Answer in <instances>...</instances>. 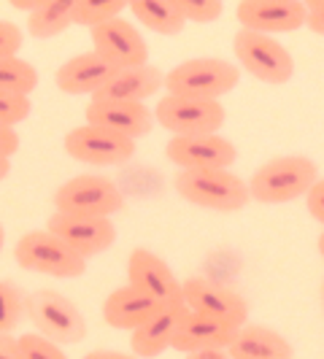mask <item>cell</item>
<instances>
[{
	"mask_svg": "<svg viewBox=\"0 0 324 359\" xmlns=\"http://www.w3.org/2000/svg\"><path fill=\"white\" fill-rule=\"evenodd\" d=\"M316 181H319L316 162L300 157V154H289V157H276L254 170L252 181H249V195L257 203L278 205V203L306 198L308 189Z\"/></svg>",
	"mask_w": 324,
	"mask_h": 359,
	"instance_id": "6da1fadb",
	"label": "cell"
},
{
	"mask_svg": "<svg viewBox=\"0 0 324 359\" xmlns=\"http://www.w3.org/2000/svg\"><path fill=\"white\" fill-rule=\"evenodd\" d=\"M241 81V68L219 57H195L184 60L173 71L165 73V90L173 97L192 100H219L233 92Z\"/></svg>",
	"mask_w": 324,
	"mask_h": 359,
	"instance_id": "7a4b0ae2",
	"label": "cell"
},
{
	"mask_svg": "<svg viewBox=\"0 0 324 359\" xmlns=\"http://www.w3.org/2000/svg\"><path fill=\"white\" fill-rule=\"evenodd\" d=\"M173 187L181 198L211 211H241L249 205V184L230 170H179Z\"/></svg>",
	"mask_w": 324,
	"mask_h": 359,
	"instance_id": "3957f363",
	"label": "cell"
},
{
	"mask_svg": "<svg viewBox=\"0 0 324 359\" xmlns=\"http://www.w3.org/2000/svg\"><path fill=\"white\" fill-rule=\"evenodd\" d=\"M25 313L38 330L57 346L81 343L87 338V319L71 300L54 289H36L25 300Z\"/></svg>",
	"mask_w": 324,
	"mask_h": 359,
	"instance_id": "277c9868",
	"label": "cell"
},
{
	"mask_svg": "<svg viewBox=\"0 0 324 359\" xmlns=\"http://www.w3.org/2000/svg\"><path fill=\"white\" fill-rule=\"evenodd\" d=\"M14 259L19 262V268L54 278H79L87 270V259L71 252L49 230H33L22 235L14 249Z\"/></svg>",
	"mask_w": 324,
	"mask_h": 359,
	"instance_id": "5b68a950",
	"label": "cell"
},
{
	"mask_svg": "<svg viewBox=\"0 0 324 359\" xmlns=\"http://www.w3.org/2000/svg\"><path fill=\"white\" fill-rule=\"evenodd\" d=\"M233 52L243 71H249L254 79L281 87L295 76V60L284 43H278L273 36L238 30L233 38Z\"/></svg>",
	"mask_w": 324,
	"mask_h": 359,
	"instance_id": "8992f818",
	"label": "cell"
},
{
	"mask_svg": "<svg viewBox=\"0 0 324 359\" xmlns=\"http://www.w3.org/2000/svg\"><path fill=\"white\" fill-rule=\"evenodd\" d=\"M227 111L219 100H192V97H173L165 95L154 106V122L162 130L173 133V138L187 135H214L222 130Z\"/></svg>",
	"mask_w": 324,
	"mask_h": 359,
	"instance_id": "52a82bcc",
	"label": "cell"
},
{
	"mask_svg": "<svg viewBox=\"0 0 324 359\" xmlns=\"http://www.w3.org/2000/svg\"><path fill=\"white\" fill-rule=\"evenodd\" d=\"M125 205L119 187L103 176H76L54 192V211L73 216H108Z\"/></svg>",
	"mask_w": 324,
	"mask_h": 359,
	"instance_id": "ba28073f",
	"label": "cell"
},
{
	"mask_svg": "<svg viewBox=\"0 0 324 359\" xmlns=\"http://www.w3.org/2000/svg\"><path fill=\"white\" fill-rule=\"evenodd\" d=\"M46 230L54 238H60L81 259L103 254L116 241V224L108 216H73L54 211L46 222Z\"/></svg>",
	"mask_w": 324,
	"mask_h": 359,
	"instance_id": "9c48e42d",
	"label": "cell"
},
{
	"mask_svg": "<svg viewBox=\"0 0 324 359\" xmlns=\"http://www.w3.org/2000/svg\"><path fill=\"white\" fill-rule=\"evenodd\" d=\"M65 151L68 157L87 165H97V168H108V165H125L133 154H135V141L122 138L111 130L95 125L73 127L65 135Z\"/></svg>",
	"mask_w": 324,
	"mask_h": 359,
	"instance_id": "30bf717a",
	"label": "cell"
},
{
	"mask_svg": "<svg viewBox=\"0 0 324 359\" xmlns=\"http://www.w3.org/2000/svg\"><path fill=\"white\" fill-rule=\"evenodd\" d=\"M90 36L92 46H95L92 52L103 57L116 71L138 68V65H146V60H149V46H146L141 30L133 22H125L122 17L92 27Z\"/></svg>",
	"mask_w": 324,
	"mask_h": 359,
	"instance_id": "8fae6325",
	"label": "cell"
},
{
	"mask_svg": "<svg viewBox=\"0 0 324 359\" xmlns=\"http://www.w3.org/2000/svg\"><path fill=\"white\" fill-rule=\"evenodd\" d=\"M181 297L192 313H203L233 327H243L249 319V303L238 292L208 278H187L181 284Z\"/></svg>",
	"mask_w": 324,
	"mask_h": 359,
	"instance_id": "7c38bea8",
	"label": "cell"
},
{
	"mask_svg": "<svg viewBox=\"0 0 324 359\" xmlns=\"http://www.w3.org/2000/svg\"><path fill=\"white\" fill-rule=\"evenodd\" d=\"M235 17L241 22V30L273 36L306 27L308 8L303 0H241Z\"/></svg>",
	"mask_w": 324,
	"mask_h": 359,
	"instance_id": "4fadbf2b",
	"label": "cell"
},
{
	"mask_svg": "<svg viewBox=\"0 0 324 359\" xmlns=\"http://www.w3.org/2000/svg\"><path fill=\"white\" fill-rule=\"evenodd\" d=\"M165 154L181 170H230L238 160V149L224 135H187L170 138L165 146Z\"/></svg>",
	"mask_w": 324,
	"mask_h": 359,
	"instance_id": "5bb4252c",
	"label": "cell"
},
{
	"mask_svg": "<svg viewBox=\"0 0 324 359\" xmlns=\"http://www.w3.org/2000/svg\"><path fill=\"white\" fill-rule=\"evenodd\" d=\"M127 281H130V287L144 292L146 297H151L160 306L184 300L176 273L168 268V262L162 257H157L149 249H133L130 259H127Z\"/></svg>",
	"mask_w": 324,
	"mask_h": 359,
	"instance_id": "9a60e30c",
	"label": "cell"
},
{
	"mask_svg": "<svg viewBox=\"0 0 324 359\" xmlns=\"http://www.w3.org/2000/svg\"><path fill=\"white\" fill-rule=\"evenodd\" d=\"M187 316H189V308H187L184 300L157 308L138 330H133V338H130L133 357L138 359L160 357L165 348L173 346V338H176V332H179V327L184 324Z\"/></svg>",
	"mask_w": 324,
	"mask_h": 359,
	"instance_id": "2e32d148",
	"label": "cell"
},
{
	"mask_svg": "<svg viewBox=\"0 0 324 359\" xmlns=\"http://www.w3.org/2000/svg\"><path fill=\"white\" fill-rule=\"evenodd\" d=\"M87 125L111 130L122 138L138 141L154 130V114L144 103H108V100H92L87 111Z\"/></svg>",
	"mask_w": 324,
	"mask_h": 359,
	"instance_id": "e0dca14e",
	"label": "cell"
},
{
	"mask_svg": "<svg viewBox=\"0 0 324 359\" xmlns=\"http://www.w3.org/2000/svg\"><path fill=\"white\" fill-rule=\"evenodd\" d=\"M165 87V73L154 65H138V68H122L114 71L103 90L92 95V100H108V103H144L146 97L157 95Z\"/></svg>",
	"mask_w": 324,
	"mask_h": 359,
	"instance_id": "ac0fdd59",
	"label": "cell"
},
{
	"mask_svg": "<svg viewBox=\"0 0 324 359\" xmlns=\"http://www.w3.org/2000/svg\"><path fill=\"white\" fill-rule=\"evenodd\" d=\"M114 71L116 68H111L103 57H97L95 52H84L62 62L54 79H57V87L65 95H95L97 90L106 87Z\"/></svg>",
	"mask_w": 324,
	"mask_h": 359,
	"instance_id": "d6986e66",
	"label": "cell"
},
{
	"mask_svg": "<svg viewBox=\"0 0 324 359\" xmlns=\"http://www.w3.org/2000/svg\"><path fill=\"white\" fill-rule=\"evenodd\" d=\"M227 354L233 359H292V343L262 324H243L238 327L233 341L227 346Z\"/></svg>",
	"mask_w": 324,
	"mask_h": 359,
	"instance_id": "ffe728a7",
	"label": "cell"
},
{
	"mask_svg": "<svg viewBox=\"0 0 324 359\" xmlns=\"http://www.w3.org/2000/svg\"><path fill=\"white\" fill-rule=\"evenodd\" d=\"M235 330L238 327H233V324L189 311V316L179 327L170 348H176L181 354H195V351H205V348H227Z\"/></svg>",
	"mask_w": 324,
	"mask_h": 359,
	"instance_id": "44dd1931",
	"label": "cell"
},
{
	"mask_svg": "<svg viewBox=\"0 0 324 359\" xmlns=\"http://www.w3.org/2000/svg\"><path fill=\"white\" fill-rule=\"evenodd\" d=\"M160 308V303H154L151 297H146L144 292H138L135 287H119L114 289L103 303V319L108 327L114 330H138L141 324Z\"/></svg>",
	"mask_w": 324,
	"mask_h": 359,
	"instance_id": "7402d4cb",
	"label": "cell"
},
{
	"mask_svg": "<svg viewBox=\"0 0 324 359\" xmlns=\"http://www.w3.org/2000/svg\"><path fill=\"white\" fill-rule=\"evenodd\" d=\"M127 8L144 27L160 36H179L187 25L176 0H133L127 3Z\"/></svg>",
	"mask_w": 324,
	"mask_h": 359,
	"instance_id": "603a6c76",
	"label": "cell"
},
{
	"mask_svg": "<svg viewBox=\"0 0 324 359\" xmlns=\"http://www.w3.org/2000/svg\"><path fill=\"white\" fill-rule=\"evenodd\" d=\"M76 0H46L38 11L27 17V33L33 38H54L62 36L73 27Z\"/></svg>",
	"mask_w": 324,
	"mask_h": 359,
	"instance_id": "cb8c5ba5",
	"label": "cell"
},
{
	"mask_svg": "<svg viewBox=\"0 0 324 359\" xmlns=\"http://www.w3.org/2000/svg\"><path fill=\"white\" fill-rule=\"evenodd\" d=\"M38 87V71L27 60H0V92L30 97Z\"/></svg>",
	"mask_w": 324,
	"mask_h": 359,
	"instance_id": "d4e9b609",
	"label": "cell"
},
{
	"mask_svg": "<svg viewBox=\"0 0 324 359\" xmlns=\"http://www.w3.org/2000/svg\"><path fill=\"white\" fill-rule=\"evenodd\" d=\"M127 8L125 0H76V14L73 25H84V27H97L106 25L111 19H119Z\"/></svg>",
	"mask_w": 324,
	"mask_h": 359,
	"instance_id": "484cf974",
	"label": "cell"
},
{
	"mask_svg": "<svg viewBox=\"0 0 324 359\" xmlns=\"http://www.w3.org/2000/svg\"><path fill=\"white\" fill-rule=\"evenodd\" d=\"M25 300H27V294L17 284L0 281V335H14V330L27 316Z\"/></svg>",
	"mask_w": 324,
	"mask_h": 359,
	"instance_id": "4316f807",
	"label": "cell"
},
{
	"mask_svg": "<svg viewBox=\"0 0 324 359\" xmlns=\"http://www.w3.org/2000/svg\"><path fill=\"white\" fill-rule=\"evenodd\" d=\"M17 341L22 359H68L57 343H52L43 335H38V332H27V335H22Z\"/></svg>",
	"mask_w": 324,
	"mask_h": 359,
	"instance_id": "83f0119b",
	"label": "cell"
},
{
	"mask_svg": "<svg viewBox=\"0 0 324 359\" xmlns=\"http://www.w3.org/2000/svg\"><path fill=\"white\" fill-rule=\"evenodd\" d=\"M33 111V103L30 97H22V95H6L0 92V127H14L19 122H25Z\"/></svg>",
	"mask_w": 324,
	"mask_h": 359,
	"instance_id": "f1b7e54d",
	"label": "cell"
},
{
	"mask_svg": "<svg viewBox=\"0 0 324 359\" xmlns=\"http://www.w3.org/2000/svg\"><path fill=\"white\" fill-rule=\"evenodd\" d=\"M179 11L187 22H198V25H211L222 17L224 6L219 0H176Z\"/></svg>",
	"mask_w": 324,
	"mask_h": 359,
	"instance_id": "f546056e",
	"label": "cell"
},
{
	"mask_svg": "<svg viewBox=\"0 0 324 359\" xmlns=\"http://www.w3.org/2000/svg\"><path fill=\"white\" fill-rule=\"evenodd\" d=\"M22 41H25V36H22L19 25L8 22V19H0V60L17 57L22 49Z\"/></svg>",
	"mask_w": 324,
	"mask_h": 359,
	"instance_id": "4dcf8cb0",
	"label": "cell"
},
{
	"mask_svg": "<svg viewBox=\"0 0 324 359\" xmlns=\"http://www.w3.org/2000/svg\"><path fill=\"white\" fill-rule=\"evenodd\" d=\"M306 205H308V214L313 216L319 224H324V179H319L308 189Z\"/></svg>",
	"mask_w": 324,
	"mask_h": 359,
	"instance_id": "1f68e13d",
	"label": "cell"
},
{
	"mask_svg": "<svg viewBox=\"0 0 324 359\" xmlns=\"http://www.w3.org/2000/svg\"><path fill=\"white\" fill-rule=\"evenodd\" d=\"M306 8H308L306 27L311 33H316V36H324V0H308Z\"/></svg>",
	"mask_w": 324,
	"mask_h": 359,
	"instance_id": "d6a6232c",
	"label": "cell"
},
{
	"mask_svg": "<svg viewBox=\"0 0 324 359\" xmlns=\"http://www.w3.org/2000/svg\"><path fill=\"white\" fill-rule=\"evenodd\" d=\"M19 151V135L11 127H0V157L11 160Z\"/></svg>",
	"mask_w": 324,
	"mask_h": 359,
	"instance_id": "836d02e7",
	"label": "cell"
},
{
	"mask_svg": "<svg viewBox=\"0 0 324 359\" xmlns=\"http://www.w3.org/2000/svg\"><path fill=\"white\" fill-rule=\"evenodd\" d=\"M0 359H22L19 341L14 335H0Z\"/></svg>",
	"mask_w": 324,
	"mask_h": 359,
	"instance_id": "e575fe53",
	"label": "cell"
},
{
	"mask_svg": "<svg viewBox=\"0 0 324 359\" xmlns=\"http://www.w3.org/2000/svg\"><path fill=\"white\" fill-rule=\"evenodd\" d=\"M187 359H233V357L227 354V348H205V351L187 354Z\"/></svg>",
	"mask_w": 324,
	"mask_h": 359,
	"instance_id": "d590c367",
	"label": "cell"
},
{
	"mask_svg": "<svg viewBox=\"0 0 324 359\" xmlns=\"http://www.w3.org/2000/svg\"><path fill=\"white\" fill-rule=\"evenodd\" d=\"M81 359H138V357H130V354H122V351H90V354H84Z\"/></svg>",
	"mask_w": 324,
	"mask_h": 359,
	"instance_id": "8d00e7d4",
	"label": "cell"
},
{
	"mask_svg": "<svg viewBox=\"0 0 324 359\" xmlns=\"http://www.w3.org/2000/svg\"><path fill=\"white\" fill-rule=\"evenodd\" d=\"M43 3H46V0H11V6H14V8H19V11H30V14L38 11Z\"/></svg>",
	"mask_w": 324,
	"mask_h": 359,
	"instance_id": "74e56055",
	"label": "cell"
},
{
	"mask_svg": "<svg viewBox=\"0 0 324 359\" xmlns=\"http://www.w3.org/2000/svg\"><path fill=\"white\" fill-rule=\"evenodd\" d=\"M11 173V160H6V157H0V181L6 179Z\"/></svg>",
	"mask_w": 324,
	"mask_h": 359,
	"instance_id": "f35d334b",
	"label": "cell"
},
{
	"mask_svg": "<svg viewBox=\"0 0 324 359\" xmlns=\"http://www.w3.org/2000/svg\"><path fill=\"white\" fill-rule=\"evenodd\" d=\"M3 243H6V230H3V224H0V252H3Z\"/></svg>",
	"mask_w": 324,
	"mask_h": 359,
	"instance_id": "ab89813d",
	"label": "cell"
},
{
	"mask_svg": "<svg viewBox=\"0 0 324 359\" xmlns=\"http://www.w3.org/2000/svg\"><path fill=\"white\" fill-rule=\"evenodd\" d=\"M319 254H322V257H324V233L319 235Z\"/></svg>",
	"mask_w": 324,
	"mask_h": 359,
	"instance_id": "60d3db41",
	"label": "cell"
},
{
	"mask_svg": "<svg viewBox=\"0 0 324 359\" xmlns=\"http://www.w3.org/2000/svg\"><path fill=\"white\" fill-rule=\"evenodd\" d=\"M322 300H324V284H322Z\"/></svg>",
	"mask_w": 324,
	"mask_h": 359,
	"instance_id": "b9f144b4",
	"label": "cell"
}]
</instances>
